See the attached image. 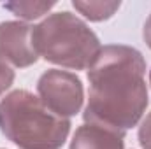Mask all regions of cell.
Instances as JSON below:
<instances>
[{
  "instance_id": "cell-6",
  "label": "cell",
  "mask_w": 151,
  "mask_h": 149,
  "mask_svg": "<svg viewBox=\"0 0 151 149\" xmlns=\"http://www.w3.org/2000/svg\"><path fill=\"white\" fill-rule=\"evenodd\" d=\"M125 132L111 126L84 123L76 130L70 149H123Z\"/></svg>"
},
{
  "instance_id": "cell-11",
  "label": "cell",
  "mask_w": 151,
  "mask_h": 149,
  "mask_svg": "<svg viewBox=\"0 0 151 149\" xmlns=\"http://www.w3.org/2000/svg\"><path fill=\"white\" fill-rule=\"evenodd\" d=\"M142 37H144V40H146V44L150 46V49H151V14H150V18L146 19V23H144Z\"/></svg>"
},
{
  "instance_id": "cell-10",
  "label": "cell",
  "mask_w": 151,
  "mask_h": 149,
  "mask_svg": "<svg viewBox=\"0 0 151 149\" xmlns=\"http://www.w3.org/2000/svg\"><path fill=\"white\" fill-rule=\"evenodd\" d=\"M12 82H14V70L4 60H0V95L5 93Z\"/></svg>"
},
{
  "instance_id": "cell-12",
  "label": "cell",
  "mask_w": 151,
  "mask_h": 149,
  "mask_svg": "<svg viewBox=\"0 0 151 149\" xmlns=\"http://www.w3.org/2000/svg\"><path fill=\"white\" fill-rule=\"evenodd\" d=\"M150 84H151V70H150Z\"/></svg>"
},
{
  "instance_id": "cell-7",
  "label": "cell",
  "mask_w": 151,
  "mask_h": 149,
  "mask_svg": "<svg viewBox=\"0 0 151 149\" xmlns=\"http://www.w3.org/2000/svg\"><path fill=\"white\" fill-rule=\"evenodd\" d=\"M76 11H79L90 21H106L113 18L114 12L119 9V2H72Z\"/></svg>"
},
{
  "instance_id": "cell-8",
  "label": "cell",
  "mask_w": 151,
  "mask_h": 149,
  "mask_svg": "<svg viewBox=\"0 0 151 149\" xmlns=\"http://www.w3.org/2000/svg\"><path fill=\"white\" fill-rule=\"evenodd\" d=\"M55 5H56V2H9V4H4V7L7 11H11L14 16L27 19V21L44 16Z\"/></svg>"
},
{
  "instance_id": "cell-4",
  "label": "cell",
  "mask_w": 151,
  "mask_h": 149,
  "mask_svg": "<svg viewBox=\"0 0 151 149\" xmlns=\"http://www.w3.org/2000/svg\"><path fill=\"white\" fill-rule=\"evenodd\" d=\"M37 93L49 111L65 119L81 111L84 100L81 79L72 72L60 69H51L39 77Z\"/></svg>"
},
{
  "instance_id": "cell-3",
  "label": "cell",
  "mask_w": 151,
  "mask_h": 149,
  "mask_svg": "<svg viewBox=\"0 0 151 149\" xmlns=\"http://www.w3.org/2000/svg\"><path fill=\"white\" fill-rule=\"evenodd\" d=\"M32 40L37 54L46 62L74 70L90 69L102 49L95 32L67 11L49 14L35 25Z\"/></svg>"
},
{
  "instance_id": "cell-5",
  "label": "cell",
  "mask_w": 151,
  "mask_h": 149,
  "mask_svg": "<svg viewBox=\"0 0 151 149\" xmlns=\"http://www.w3.org/2000/svg\"><path fill=\"white\" fill-rule=\"evenodd\" d=\"M32 28L21 21L0 23V60L18 69H27L39 60L34 47Z\"/></svg>"
},
{
  "instance_id": "cell-1",
  "label": "cell",
  "mask_w": 151,
  "mask_h": 149,
  "mask_svg": "<svg viewBox=\"0 0 151 149\" xmlns=\"http://www.w3.org/2000/svg\"><path fill=\"white\" fill-rule=\"evenodd\" d=\"M146 62L141 51L123 44L104 46L88 70V104L84 123L127 132L148 107Z\"/></svg>"
},
{
  "instance_id": "cell-9",
  "label": "cell",
  "mask_w": 151,
  "mask_h": 149,
  "mask_svg": "<svg viewBox=\"0 0 151 149\" xmlns=\"http://www.w3.org/2000/svg\"><path fill=\"white\" fill-rule=\"evenodd\" d=\"M139 144L142 149H151V112L142 119L141 126H139Z\"/></svg>"
},
{
  "instance_id": "cell-2",
  "label": "cell",
  "mask_w": 151,
  "mask_h": 149,
  "mask_svg": "<svg viewBox=\"0 0 151 149\" xmlns=\"http://www.w3.org/2000/svg\"><path fill=\"white\" fill-rule=\"evenodd\" d=\"M0 132L19 149H60L70 121L51 112L27 90H14L0 102Z\"/></svg>"
}]
</instances>
